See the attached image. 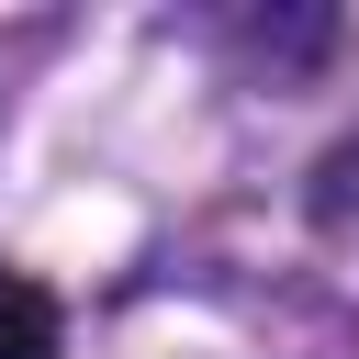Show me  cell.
Here are the masks:
<instances>
[{
	"label": "cell",
	"instance_id": "cell-1",
	"mask_svg": "<svg viewBox=\"0 0 359 359\" xmlns=\"http://www.w3.org/2000/svg\"><path fill=\"white\" fill-rule=\"evenodd\" d=\"M0 359H56V303L22 269H0Z\"/></svg>",
	"mask_w": 359,
	"mask_h": 359
}]
</instances>
